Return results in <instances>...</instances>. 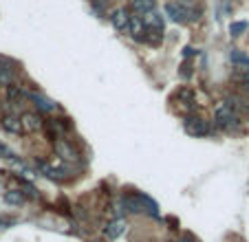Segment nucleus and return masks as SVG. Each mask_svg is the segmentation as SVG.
I'll return each mask as SVG.
<instances>
[{
	"label": "nucleus",
	"mask_w": 249,
	"mask_h": 242,
	"mask_svg": "<svg viewBox=\"0 0 249 242\" xmlns=\"http://www.w3.org/2000/svg\"><path fill=\"white\" fill-rule=\"evenodd\" d=\"M122 205L128 214H148L152 218H159V207L146 194H126L122 198Z\"/></svg>",
	"instance_id": "f257e3e1"
},
{
	"label": "nucleus",
	"mask_w": 249,
	"mask_h": 242,
	"mask_svg": "<svg viewBox=\"0 0 249 242\" xmlns=\"http://www.w3.org/2000/svg\"><path fill=\"white\" fill-rule=\"evenodd\" d=\"M214 121H216L218 128L230 130V128H234L236 123H238V117H236L234 108H231L230 104H218V108L214 110Z\"/></svg>",
	"instance_id": "f03ea898"
},
{
	"label": "nucleus",
	"mask_w": 249,
	"mask_h": 242,
	"mask_svg": "<svg viewBox=\"0 0 249 242\" xmlns=\"http://www.w3.org/2000/svg\"><path fill=\"white\" fill-rule=\"evenodd\" d=\"M165 14L172 22H188V20H194L196 16L188 9L185 5H179V2H168L165 5Z\"/></svg>",
	"instance_id": "7ed1b4c3"
},
{
	"label": "nucleus",
	"mask_w": 249,
	"mask_h": 242,
	"mask_svg": "<svg viewBox=\"0 0 249 242\" xmlns=\"http://www.w3.org/2000/svg\"><path fill=\"white\" fill-rule=\"evenodd\" d=\"M183 128L190 137H207L210 135V126L203 117H188L183 121Z\"/></svg>",
	"instance_id": "20e7f679"
},
{
	"label": "nucleus",
	"mask_w": 249,
	"mask_h": 242,
	"mask_svg": "<svg viewBox=\"0 0 249 242\" xmlns=\"http://www.w3.org/2000/svg\"><path fill=\"white\" fill-rule=\"evenodd\" d=\"M38 168H40V172H42L47 178H51V181H66V178L71 176V172L66 168L47 163V161H38Z\"/></svg>",
	"instance_id": "39448f33"
},
{
	"label": "nucleus",
	"mask_w": 249,
	"mask_h": 242,
	"mask_svg": "<svg viewBox=\"0 0 249 242\" xmlns=\"http://www.w3.org/2000/svg\"><path fill=\"white\" fill-rule=\"evenodd\" d=\"M126 229H128L126 218H115V220H110V223L104 227V236L108 238V240H117V238L122 236Z\"/></svg>",
	"instance_id": "423d86ee"
},
{
	"label": "nucleus",
	"mask_w": 249,
	"mask_h": 242,
	"mask_svg": "<svg viewBox=\"0 0 249 242\" xmlns=\"http://www.w3.org/2000/svg\"><path fill=\"white\" fill-rule=\"evenodd\" d=\"M20 123H22V130L27 132H38L42 128V119H40L38 112H24L20 117Z\"/></svg>",
	"instance_id": "0eeeda50"
},
{
	"label": "nucleus",
	"mask_w": 249,
	"mask_h": 242,
	"mask_svg": "<svg viewBox=\"0 0 249 242\" xmlns=\"http://www.w3.org/2000/svg\"><path fill=\"white\" fill-rule=\"evenodd\" d=\"M128 29H130L132 37H135L137 42H143V35H146V24H143V20L132 16V18L128 20Z\"/></svg>",
	"instance_id": "6e6552de"
},
{
	"label": "nucleus",
	"mask_w": 249,
	"mask_h": 242,
	"mask_svg": "<svg viewBox=\"0 0 249 242\" xmlns=\"http://www.w3.org/2000/svg\"><path fill=\"white\" fill-rule=\"evenodd\" d=\"M0 126H2V130L11 132V135H20V132H24L20 119H18V117H11V115L2 117V119H0Z\"/></svg>",
	"instance_id": "1a4fd4ad"
},
{
	"label": "nucleus",
	"mask_w": 249,
	"mask_h": 242,
	"mask_svg": "<svg viewBox=\"0 0 249 242\" xmlns=\"http://www.w3.org/2000/svg\"><path fill=\"white\" fill-rule=\"evenodd\" d=\"M29 99H31V102L36 104V108H38V110H42V112H53L57 108L51 99L42 97V95H38V93H29Z\"/></svg>",
	"instance_id": "9d476101"
},
{
	"label": "nucleus",
	"mask_w": 249,
	"mask_h": 242,
	"mask_svg": "<svg viewBox=\"0 0 249 242\" xmlns=\"http://www.w3.org/2000/svg\"><path fill=\"white\" fill-rule=\"evenodd\" d=\"M55 152L60 154L64 161H77V152L71 148L66 141H62V139H55Z\"/></svg>",
	"instance_id": "9b49d317"
},
{
	"label": "nucleus",
	"mask_w": 249,
	"mask_h": 242,
	"mask_svg": "<svg viewBox=\"0 0 249 242\" xmlns=\"http://www.w3.org/2000/svg\"><path fill=\"white\" fill-rule=\"evenodd\" d=\"M132 11H137L139 16L150 14L155 11V0H132Z\"/></svg>",
	"instance_id": "f8f14e48"
},
{
	"label": "nucleus",
	"mask_w": 249,
	"mask_h": 242,
	"mask_svg": "<svg viewBox=\"0 0 249 242\" xmlns=\"http://www.w3.org/2000/svg\"><path fill=\"white\" fill-rule=\"evenodd\" d=\"M110 20H113V27L122 31V29L128 27V20H130V16H128L126 9H117L113 16H110Z\"/></svg>",
	"instance_id": "ddd939ff"
},
{
	"label": "nucleus",
	"mask_w": 249,
	"mask_h": 242,
	"mask_svg": "<svg viewBox=\"0 0 249 242\" xmlns=\"http://www.w3.org/2000/svg\"><path fill=\"white\" fill-rule=\"evenodd\" d=\"M146 29H152V31L157 33H163V20H161V16H157L155 11H150V14H146Z\"/></svg>",
	"instance_id": "4468645a"
},
{
	"label": "nucleus",
	"mask_w": 249,
	"mask_h": 242,
	"mask_svg": "<svg viewBox=\"0 0 249 242\" xmlns=\"http://www.w3.org/2000/svg\"><path fill=\"white\" fill-rule=\"evenodd\" d=\"M177 97H179L181 106H185V108H194V104H196V97H194V93L190 88H179Z\"/></svg>",
	"instance_id": "2eb2a0df"
},
{
	"label": "nucleus",
	"mask_w": 249,
	"mask_h": 242,
	"mask_svg": "<svg viewBox=\"0 0 249 242\" xmlns=\"http://www.w3.org/2000/svg\"><path fill=\"white\" fill-rule=\"evenodd\" d=\"M5 203H7V205L20 207V205L24 203V191H20V190H9V191H5Z\"/></svg>",
	"instance_id": "dca6fc26"
},
{
	"label": "nucleus",
	"mask_w": 249,
	"mask_h": 242,
	"mask_svg": "<svg viewBox=\"0 0 249 242\" xmlns=\"http://www.w3.org/2000/svg\"><path fill=\"white\" fill-rule=\"evenodd\" d=\"M14 79H16L14 69H0V84L2 86H14Z\"/></svg>",
	"instance_id": "f3484780"
},
{
	"label": "nucleus",
	"mask_w": 249,
	"mask_h": 242,
	"mask_svg": "<svg viewBox=\"0 0 249 242\" xmlns=\"http://www.w3.org/2000/svg\"><path fill=\"white\" fill-rule=\"evenodd\" d=\"M247 27H249L247 22H231L230 24V33L234 37H238V35H243V31H247Z\"/></svg>",
	"instance_id": "a211bd4d"
},
{
	"label": "nucleus",
	"mask_w": 249,
	"mask_h": 242,
	"mask_svg": "<svg viewBox=\"0 0 249 242\" xmlns=\"http://www.w3.org/2000/svg\"><path fill=\"white\" fill-rule=\"evenodd\" d=\"M11 156H14V154H11V150L7 148L2 141H0V158H11Z\"/></svg>",
	"instance_id": "6ab92c4d"
},
{
	"label": "nucleus",
	"mask_w": 249,
	"mask_h": 242,
	"mask_svg": "<svg viewBox=\"0 0 249 242\" xmlns=\"http://www.w3.org/2000/svg\"><path fill=\"white\" fill-rule=\"evenodd\" d=\"M177 242H198V240H194L192 233H185V236H183V238H179Z\"/></svg>",
	"instance_id": "aec40b11"
},
{
	"label": "nucleus",
	"mask_w": 249,
	"mask_h": 242,
	"mask_svg": "<svg viewBox=\"0 0 249 242\" xmlns=\"http://www.w3.org/2000/svg\"><path fill=\"white\" fill-rule=\"evenodd\" d=\"M183 55H185V57L194 55V49H192V47H185V49H183Z\"/></svg>",
	"instance_id": "412c9836"
}]
</instances>
